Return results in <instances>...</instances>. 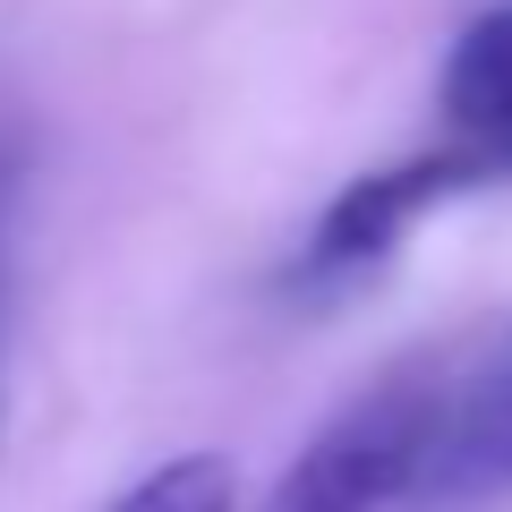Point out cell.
<instances>
[{
  "label": "cell",
  "mask_w": 512,
  "mask_h": 512,
  "mask_svg": "<svg viewBox=\"0 0 512 512\" xmlns=\"http://www.w3.org/2000/svg\"><path fill=\"white\" fill-rule=\"evenodd\" d=\"M444 427V376L427 367H393L384 384H367L359 402H342L299 461L282 470L265 512H393L427 495V461H436Z\"/></svg>",
  "instance_id": "1"
},
{
  "label": "cell",
  "mask_w": 512,
  "mask_h": 512,
  "mask_svg": "<svg viewBox=\"0 0 512 512\" xmlns=\"http://www.w3.org/2000/svg\"><path fill=\"white\" fill-rule=\"evenodd\" d=\"M453 188H478L470 171L453 163V154H410V163H384L367 171V180H350L342 197L316 214L308 231V282H350V274H376L384 256L402 248V231L427 214V205H444Z\"/></svg>",
  "instance_id": "2"
},
{
  "label": "cell",
  "mask_w": 512,
  "mask_h": 512,
  "mask_svg": "<svg viewBox=\"0 0 512 512\" xmlns=\"http://www.w3.org/2000/svg\"><path fill=\"white\" fill-rule=\"evenodd\" d=\"M512 495V325L444 384V427L419 504H487Z\"/></svg>",
  "instance_id": "3"
},
{
  "label": "cell",
  "mask_w": 512,
  "mask_h": 512,
  "mask_svg": "<svg viewBox=\"0 0 512 512\" xmlns=\"http://www.w3.org/2000/svg\"><path fill=\"white\" fill-rule=\"evenodd\" d=\"M444 154L470 180H512V0L478 9L444 52Z\"/></svg>",
  "instance_id": "4"
},
{
  "label": "cell",
  "mask_w": 512,
  "mask_h": 512,
  "mask_svg": "<svg viewBox=\"0 0 512 512\" xmlns=\"http://www.w3.org/2000/svg\"><path fill=\"white\" fill-rule=\"evenodd\" d=\"M111 512H239V470L222 453H180L163 470H146Z\"/></svg>",
  "instance_id": "5"
},
{
  "label": "cell",
  "mask_w": 512,
  "mask_h": 512,
  "mask_svg": "<svg viewBox=\"0 0 512 512\" xmlns=\"http://www.w3.org/2000/svg\"><path fill=\"white\" fill-rule=\"evenodd\" d=\"M0 427H9V359H0Z\"/></svg>",
  "instance_id": "6"
},
{
  "label": "cell",
  "mask_w": 512,
  "mask_h": 512,
  "mask_svg": "<svg viewBox=\"0 0 512 512\" xmlns=\"http://www.w3.org/2000/svg\"><path fill=\"white\" fill-rule=\"evenodd\" d=\"M0 214H9V163H0Z\"/></svg>",
  "instance_id": "7"
}]
</instances>
